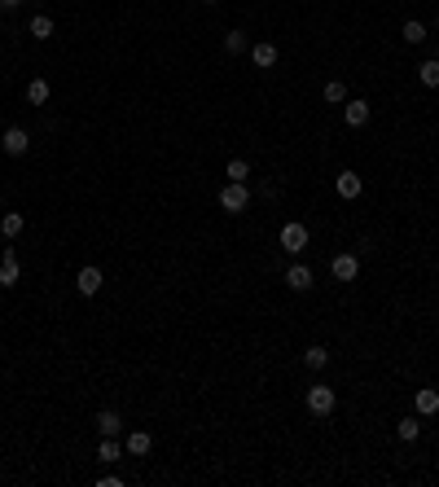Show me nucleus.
Listing matches in <instances>:
<instances>
[{"mask_svg": "<svg viewBox=\"0 0 439 487\" xmlns=\"http://www.w3.org/2000/svg\"><path fill=\"white\" fill-rule=\"evenodd\" d=\"M224 49H229V53H246V49H251V44H246V31H229V35H224Z\"/></svg>", "mask_w": 439, "mask_h": 487, "instance_id": "393cba45", "label": "nucleus"}, {"mask_svg": "<svg viewBox=\"0 0 439 487\" xmlns=\"http://www.w3.org/2000/svg\"><path fill=\"white\" fill-rule=\"evenodd\" d=\"M18 277H22L18 255H14V246H5V259H0V290H14V286H18Z\"/></svg>", "mask_w": 439, "mask_h": 487, "instance_id": "423d86ee", "label": "nucleus"}, {"mask_svg": "<svg viewBox=\"0 0 439 487\" xmlns=\"http://www.w3.org/2000/svg\"><path fill=\"white\" fill-rule=\"evenodd\" d=\"M418 79H422L426 88H439V62H435V57H431V62H422V66H418Z\"/></svg>", "mask_w": 439, "mask_h": 487, "instance_id": "4be33fe9", "label": "nucleus"}, {"mask_svg": "<svg viewBox=\"0 0 439 487\" xmlns=\"http://www.w3.org/2000/svg\"><path fill=\"white\" fill-rule=\"evenodd\" d=\"M49 79H31V84H27V101L31 105H44V101H49Z\"/></svg>", "mask_w": 439, "mask_h": 487, "instance_id": "aec40b11", "label": "nucleus"}, {"mask_svg": "<svg viewBox=\"0 0 439 487\" xmlns=\"http://www.w3.org/2000/svg\"><path fill=\"white\" fill-rule=\"evenodd\" d=\"M220 207L229 211V216H242V211L251 207V189H246V185H233V180H229V185L220 189Z\"/></svg>", "mask_w": 439, "mask_h": 487, "instance_id": "f03ea898", "label": "nucleus"}, {"mask_svg": "<svg viewBox=\"0 0 439 487\" xmlns=\"http://www.w3.org/2000/svg\"><path fill=\"white\" fill-rule=\"evenodd\" d=\"M224 176H229L233 185H246V180H251V163H246V158H233L229 167H224Z\"/></svg>", "mask_w": 439, "mask_h": 487, "instance_id": "a211bd4d", "label": "nucleus"}, {"mask_svg": "<svg viewBox=\"0 0 439 487\" xmlns=\"http://www.w3.org/2000/svg\"><path fill=\"white\" fill-rule=\"evenodd\" d=\"M92 422H97V431H101V435H110V439H119V431H123V417H119L114 408H101Z\"/></svg>", "mask_w": 439, "mask_h": 487, "instance_id": "ddd939ff", "label": "nucleus"}, {"mask_svg": "<svg viewBox=\"0 0 439 487\" xmlns=\"http://www.w3.org/2000/svg\"><path fill=\"white\" fill-rule=\"evenodd\" d=\"M0 145H5V154H14V158H18V154L31 149V132H27V127H5Z\"/></svg>", "mask_w": 439, "mask_h": 487, "instance_id": "39448f33", "label": "nucleus"}, {"mask_svg": "<svg viewBox=\"0 0 439 487\" xmlns=\"http://www.w3.org/2000/svg\"><path fill=\"white\" fill-rule=\"evenodd\" d=\"M413 408H418V417H435V413H439V391L422 386L418 395H413Z\"/></svg>", "mask_w": 439, "mask_h": 487, "instance_id": "6e6552de", "label": "nucleus"}, {"mask_svg": "<svg viewBox=\"0 0 439 487\" xmlns=\"http://www.w3.org/2000/svg\"><path fill=\"white\" fill-rule=\"evenodd\" d=\"M418 435H422V417H400L396 422V439H400V444H413Z\"/></svg>", "mask_w": 439, "mask_h": 487, "instance_id": "2eb2a0df", "label": "nucleus"}, {"mask_svg": "<svg viewBox=\"0 0 439 487\" xmlns=\"http://www.w3.org/2000/svg\"><path fill=\"white\" fill-rule=\"evenodd\" d=\"M27 31L35 35V40H49V35H53V18H49V14H35V18L27 22Z\"/></svg>", "mask_w": 439, "mask_h": 487, "instance_id": "6ab92c4d", "label": "nucleus"}, {"mask_svg": "<svg viewBox=\"0 0 439 487\" xmlns=\"http://www.w3.org/2000/svg\"><path fill=\"white\" fill-rule=\"evenodd\" d=\"M101 286H105V277H101V268H92V264H88V268H79V277H75V290H79V294H84V299H92V294H97Z\"/></svg>", "mask_w": 439, "mask_h": 487, "instance_id": "0eeeda50", "label": "nucleus"}, {"mask_svg": "<svg viewBox=\"0 0 439 487\" xmlns=\"http://www.w3.org/2000/svg\"><path fill=\"white\" fill-rule=\"evenodd\" d=\"M251 62H255L259 70L277 66V44H268V40H259V44H251Z\"/></svg>", "mask_w": 439, "mask_h": 487, "instance_id": "f8f14e48", "label": "nucleus"}, {"mask_svg": "<svg viewBox=\"0 0 439 487\" xmlns=\"http://www.w3.org/2000/svg\"><path fill=\"white\" fill-rule=\"evenodd\" d=\"M97 457L105 461V466H114V461L123 457V448H119V439H110V435H101V444H97Z\"/></svg>", "mask_w": 439, "mask_h": 487, "instance_id": "f3484780", "label": "nucleus"}, {"mask_svg": "<svg viewBox=\"0 0 439 487\" xmlns=\"http://www.w3.org/2000/svg\"><path fill=\"white\" fill-rule=\"evenodd\" d=\"M150 444H154V439H150V431H132V435H127V453H132V457H145L150 453Z\"/></svg>", "mask_w": 439, "mask_h": 487, "instance_id": "dca6fc26", "label": "nucleus"}, {"mask_svg": "<svg viewBox=\"0 0 439 487\" xmlns=\"http://www.w3.org/2000/svg\"><path fill=\"white\" fill-rule=\"evenodd\" d=\"M325 101H329V105H343V101H347V88H343V79H325Z\"/></svg>", "mask_w": 439, "mask_h": 487, "instance_id": "b1692460", "label": "nucleus"}, {"mask_svg": "<svg viewBox=\"0 0 439 487\" xmlns=\"http://www.w3.org/2000/svg\"><path fill=\"white\" fill-rule=\"evenodd\" d=\"M334 408H338V395H334V386H325V382L307 386V413H312V417H329Z\"/></svg>", "mask_w": 439, "mask_h": 487, "instance_id": "f257e3e1", "label": "nucleus"}, {"mask_svg": "<svg viewBox=\"0 0 439 487\" xmlns=\"http://www.w3.org/2000/svg\"><path fill=\"white\" fill-rule=\"evenodd\" d=\"M426 35H431V31H426V22H418V18L405 22V44H426Z\"/></svg>", "mask_w": 439, "mask_h": 487, "instance_id": "412c9836", "label": "nucleus"}, {"mask_svg": "<svg viewBox=\"0 0 439 487\" xmlns=\"http://www.w3.org/2000/svg\"><path fill=\"white\" fill-rule=\"evenodd\" d=\"M203 5H216V0H203Z\"/></svg>", "mask_w": 439, "mask_h": 487, "instance_id": "bb28decb", "label": "nucleus"}, {"mask_svg": "<svg viewBox=\"0 0 439 487\" xmlns=\"http://www.w3.org/2000/svg\"><path fill=\"white\" fill-rule=\"evenodd\" d=\"M303 364H307V369H325V364H329V351H325V347H307V351H303Z\"/></svg>", "mask_w": 439, "mask_h": 487, "instance_id": "5701e85b", "label": "nucleus"}, {"mask_svg": "<svg viewBox=\"0 0 439 487\" xmlns=\"http://www.w3.org/2000/svg\"><path fill=\"white\" fill-rule=\"evenodd\" d=\"M435 31H439V22H435Z\"/></svg>", "mask_w": 439, "mask_h": 487, "instance_id": "cd10ccee", "label": "nucleus"}, {"mask_svg": "<svg viewBox=\"0 0 439 487\" xmlns=\"http://www.w3.org/2000/svg\"><path fill=\"white\" fill-rule=\"evenodd\" d=\"M22 229H27V216H22V211H5V216H0V237H5V242H14Z\"/></svg>", "mask_w": 439, "mask_h": 487, "instance_id": "9b49d317", "label": "nucleus"}, {"mask_svg": "<svg viewBox=\"0 0 439 487\" xmlns=\"http://www.w3.org/2000/svg\"><path fill=\"white\" fill-rule=\"evenodd\" d=\"M281 246H286L290 255H303L307 251V224L286 220V224H281Z\"/></svg>", "mask_w": 439, "mask_h": 487, "instance_id": "7ed1b4c3", "label": "nucleus"}, {"mask_svg": "<svg viewBox=\"0 0 439 487\" xmlns=\"http://www.w3.org/2000/svg\"><path fill=\"white\" fill-rule=\"evenodd\" d=\"M329 272H334V281H356V277H360V255H351V251L334 255V264H329Z\"/></svg>", "mask_w": 439, "mask_h": 487, "instance_id": "20e7f679", "label": "nucleus"}, {"mask_svg": "<svg viewBox=\"0 0 439 487\" xmlns=\"http://www.w3.org/2000/svg\"><path fill=\"white\" fill-rule=\"evenodd\" d=\"M334 189H338V198H360V176L356 172H338V180H334Z\"/></svg>", "mask_w": 439, "mask_h": 487, "instance_id": "4468645a", "label": "nucleus"}, {"mask_svg": "<svg viewBox=\"0 0 439 487\" xmlns=\"http://www.w3.org/2000/svg\"><path fill=\"white\" fill-rule=\"evenodd\" d=\"M312 281L316 277H312V268H307V264H290L286 268V286L290 290H312Z\"/></svg>", "mask_w": 439, "mask_h": 487, "instance_id": "9d476101", "label": "nucleus"}, {"mask_svg": "<svg viewBox=\"0 0 439 487\" xmlns=\"http://www.w3.org/2000/svg\"><path fill=\"white\" fill-rule=\"evenodd\" d=\"M369 101H347V105H343V123H347V127H365V123H369Z\"/></svg>", "mask_w": 439, "mask_h": 487, "instance_id": "1a4fd4ad", "label": "nucleus"}, {"mask_svg": "<svg viewBox=\"0 0 439 487\" xmlns=\"http://www.w3.org/2000/svg\"><path fill=\"white\" fill-rule=\"evenodd\" d=\"M22 5V0H0V9H18Z\"/></svg>", "mask_w": 439, "mask_h": 487, "instance_id": "a878e982", "label": "nucleus"}]
</instances>
